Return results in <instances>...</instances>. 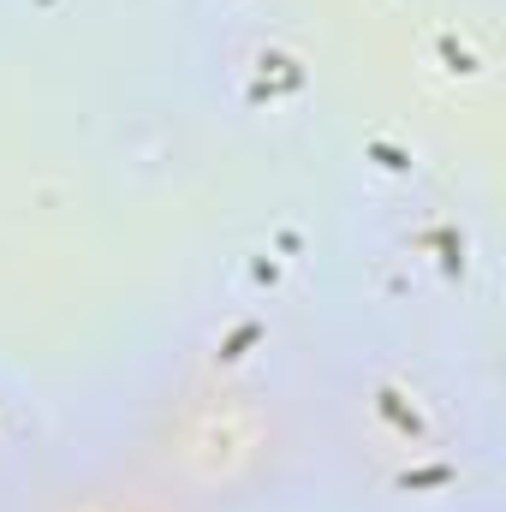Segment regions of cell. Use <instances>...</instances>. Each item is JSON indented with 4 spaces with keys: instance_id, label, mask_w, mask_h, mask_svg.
I'll return each mask as SVG.
<instances>
[{
    "instance_id": "cell-3",
    "label": "cell",
    "mask_w": 506,
    "mask_h": 512,
    "mask_svg": "<svg viewBox=\"0 0 506 512\" xmlns=\"http://www.w3.org/2000/svg\"><path fill=\"white\" fill-rule=\"evenodd\" d=\"M0 512H203L126 459L108 435L96 447H48L0 483Z\"/></svg>"
},
{
    "instance_id": "cell-1",
    "label": "cell",
    "mask_w": 506,
    "mask_h": 512,
    "mask_svg": "<svg viewBox=\"0 0 506 512\" xmlns=\"http://www.w3.org/2000/svg\"><path fill=\"white\" fill-rule=\"evenodd\" d=\"M316 358L274 304H203L137 364L108 441L203 512L310 507Z\"/></svg>"
},
{
    "instance_id": "cell-2",
    "label": "cell",
    "mask_w": 506,
    "mask_h": 512,
    "mask_svg": "<svg viewBox=\"0 0 506 512\" xmlns=\"http://www.w3.org/2000/svg\"><path fill=\"white\" fill-rule=\"evenodd\" d=\"M310 501L334 512H495L501 417L489 382L417 334L322 346Z\"/></svg>"
}]
</instances>
